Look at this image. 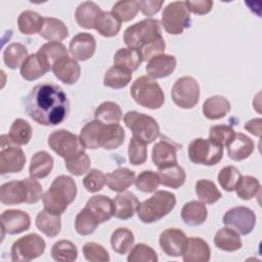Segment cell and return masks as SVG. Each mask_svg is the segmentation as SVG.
I'll list each match as a JSON object with an SVG mask.
<instances>
[{
  "label": "cell",
  "instance_id": "cell-1",
  "mask_svg": "<svg viewBox=\"0 0 262 262\" xmlns=\"http://www.w3.org/2000/svg\"><path fill=\"white\" fill-rule=\"evenodd\" d=\"M28 116L43 126H57L69 115L70 101L62 88L54 83L37 84L25 99Z\"/></svg>",
  "mask_w": 262,
  "mask_h": 262
},
{
  "label": "cell",
  "instance_id": "cell-2",
  "mask_svg": "<svg viewBox=\"0 0 262 262\" xmlns=\"http://www.w3.org/2000/svg\"><path fill=\"white\" fill-rule=\"evenodd\" d=\"M76 196L77 185L74 179L67 175H59L53 179L50 187L44 192L42 202L45 210L61 215Z\"/></svg>",
  "mask_w": 262,
  "mask_h": 262
},
{
  "label": "cell",
  "instance_id": "cell-3",
  "mask_svg": "<svg viewBox=\"0 0 262 262\" xmlns=\"http://www.w3.org/2000/svg\"><path fill=\"white\" fill-rule=\"evenodd\" d=\"M175 205L176 198L174 193L168 190H156L149 199L139 203L136 212L143 223L149 224L167 216Z\"/></svg>",
  "mask_w": 262,
  "mask_h": 262
},
{
  "label": "cell",
  "instance_id": "cell-4",
  "mask_svg": "<svg viewBox=\"0 0 262 262\" xmlns=\"http://www.w3.org/2000/svg\"><path fill=\"white\" fill-rule=\"evenodd\" d=\"M134 101L146 108H161L165 102V94L159 83L148 76L138 77L130 88Z\"/></svg>",
  "mask_w": 262,
  "mask_h": 262
},
{
  "label": "cell",
  "instance_id": "cell-5",
  "mask_svg": "<svg viewBox=\"0 0 262 262\" xmlns=\"http://www.w3.org/2000/svg\"><path fill=\"white\" fill-rule=\"evenodd\" d=\"M161 25L158 19L145 18L130 27L124 32V42L129 48L141 49L149 43L162 39Z\"/></svg>",
  "mask_w": 262,
  "mask_h": 262
},
{
  "label": "cell",
  "instance_id": "cell-6",
  "mask_svg": "<svg viewBox=\"0 0 262 262\" xmlns=\"http://www.w3.org/2000/svg\"><path fill=\"white\" fill-rule=\"evenodd\" d=\"M124 123L131 130L133 137L148 144L160 136L158 122L150 116L136 111L127 112L124 115Z\"/></svg>",
  "mask_w": 262,
  "mask_h": 262
},
{
  "label": "cell",
  "instance_id": "cell-7",
  "mask_svg": "<svg viewBox=\"0 0 262 262\" xmlns=\"http://www.w3.org/2000/svg\"><path fill=\"white\" fill-rule=\"evenodd\" d=\"M162 26L171 35H180L190 26V11L185 1L169 3L163 10Z\"/></svg>",
  "mask_w": 262,
  "mask_h": 262
},
{
  "label": "cell",
  "instance_id": "cell-8",
  "mask_svg": "<svg viewBox=\"0 0 262 262\" xmlns=\"http://www.w3.org/2000/svg\"><path fill=\"white\" fill-rule=\"evenodd\" d=\"M188 157L193 164L213 166L222 160L223 146L210 139L195 138L188 145Z\"/></svg>",
  "mask_w": 262,
  "mask_h": 262
},
{
  "label": "cell",
  "instance_id": "cell-9",
  "mask_svg": "<svg viewBox=\"0 0 262 262\" xmlns=\"http://www.w3.org/2000/svg\"><path fill=\"white\" fill-rule=\"evenodd\" d=\"M26 164V156L24 150L15 144L8 134L1 135L0 150V172L1 174L18 173Z\"/></svg>",
  "mask_w": 262,
  "mask_h": 262
},
{
  "label": "cell",
  "instance_id": "cell-10",
  "mask_svg": "<svg viewBox=\"0 0 262 262\" xmlns=\"http://www.w3.org/2000/svg\"><path fill=\"white\" fill-rule=\"evenodd\" d=\"M46 248L45 241L37 233H30L16 239L10 250L13 261H31L40 257Z\"/></svg>",
  "mask_w": 262,
  "mask_h": 262
},
{
  "label": "cell",
  "instance_id": "cell-11",
  "mask_svg": "<svg viewBox=\"0 0 262 262\" xmlns=\"http://www.w3.org/2000/svg\"><path fill=\"white\" fill-rule=\"evenodd\" d=\"M171 97L174 103L181 108H192L200 98V85L189 76L177 79L171 89Z\"/></svg>",
  "mask_w": 262,
  "mask_h": 262
},
{
  "label": "cell",
  "instance_id": "cell-12",
  "mask_svg": "<svg viewBox=\"0 0 262 262\" xmlns=\"http://www.w3.org/2000/svg\"><path fill=\"white\" fill-rule=\"evenodd\" d=\"M47 143L55 154L64 160L70 159L85 149L79 136L64 129L53 131L48 136Z\"/></svg>",
  "mask_w": 262,
  "mask_h": 262
},
{
  "label": "cell",
  "instance_id": "cell-13",
  "mask_svg": "<svg viewBox=\"0 0 262 262\" xmlns=\"http://www.w3.org/2000/svg\"><path fill=\"white\" fill-rule=\"evenodd\" d=\"M225 226L233 229L241 235L249 234L255 227L256 215L248 207H233L225 212L223 219Z\"/></svg>",
  "mask_w": 262,
  "mask_h": 262
},
{
  "label": "cell",
  "instance_id": "cell-14",
  "mask_svg": "<svg viewBox=\"0 0 262 262\" xmlns=\"http://www.w3.org/2000/svg\"><path fill=\"white\" fill-rule=\"evenodd\" d=\"M186 242V234L178 228H167L161 232L159 237L161 250L169 257L182 256Z\"/></svg>",
  "mask_w": 262,
  "mask_h": 262
},
{
  "label": "cell",
  "instance_id": "cell-15",
  "mask_svg": "<svg viewBox=\"0 0 262 262\" xmlns=\"http://www.w3.org/2000/svg\"><path fill=\"white\" fill-rule=\"evenodd\" d=\"M180 145L172 142L167 138H163L156 142L151 150V159L158 169H163L177 164V150Z\"/></svg>",
  "mask_w": 262,
  "mask_h": 262
},
{
  "label": "cell",
  "instance_id": "cell-16",
  "mask_svg": "<svg viewBox=\"0 0 262 262\" xmlns=\"http://www.w3.org/2000/svg\"><path fill=\"white\" fill-rule=\"evenodd\" d=\"M31 226V218L28 213L20 210H6L1 214L2 237L4 233L18 234L28 230Z\"/></svg>",
  "mask_w": 262,
  "mask_h": 262
},
{
  "label": "cell",
  "instance_id": "cell-17",
  "mask_svg": "<svg viewBox=\"0 0 262 262\" xmlns=\"http://www.w3.org/2000/svg\"><path fill=\"white\" fill-rule=\"evenodd\" d=\"M29 190L25 179L5 182L0 187V201L3 205H18L28 203Z\"/></svg>",
  "mask_w": 262,
  "mask_h": 262
},
{
  "label": "cell",
  "instance_id": "cell-18",
  "mask_svg": "<svg viewBox=\"0 0 262 262\" xmlns=\"http://www.w3.org/2000/svg\"><path fill=\"white\" fill-rule=\"evenodd\" d=\"M69 49L76 60H87L91 58L95 52V38L89 33H79L71 40Z\"/></svg>",
  "mask_w": 262,
  "mask_h": 262
},
{
  "label": "cell",
  "instance_id": "cell-19",
  "mask_svg": "<svg viewBox=\"0 0 262 262\" xmlns=\"http://www.w3.org/2000/svg\"><path fill=\"white\" fill-rule=\"evenodd\" d=\"M176 57L170 54H161L147 61L145 71L152 79H161L170 76L176 68Z\"/></svg>",
  "mask_w": 262,
  "mask_h": 262
},
{
  "label": "cell",
  "instance_id": "cell-20",
  "mask_svg": "<svg viewBox=\"0 0 262 262\" xmlns=\"http://www.w3.org/2000/svg\"><path fill=\"white\" fill-rule=\"evenodd\" d=\"M52 72L59 81L67 85H72L79 80L81 68L75 58L68 55L55 62L52 67Z\"/></svg>",
  "mask_w": 262,
  "mask_h": 262
},
{
  "label": "cell",
  "instance_id": "cell-21",
  "mask_svg": "<svg viewBox=\"0 0 262 262\" xmlns=\"http://www.w3.org/2000/svg\"><path fill=\"white\" fill-rule=\"evenodd\" d=\"M211 258V250L206 241L191 236L187 238L182 259L184 262H208Z\"/></svg>",
  "mask_w": 262,
  "mask_h": 262
},
{
  "label": "cell",
  "instance_id": "cell-22",
  "mask_svg": "<svg viewBox=\"0 0 262 262\" xmlns=\"http://www.w3.org/2000/svg\"><path fill=\"white\" fill-rule=\"evenodd\" d=\"M228 157L233 161H243L249 158L254 151V141L244 133H234L233 137L226 144Z\"/></svg>",
  "mask_w": 262,
  "mask_h": 262
},
{
  "label": "cell",
  "instance_id": "cell-23",
  "mask_svg": "<svg viewBox=\"0 0 262 262\" xmlns=\"http://www.w3.org/2000/svg\"><path fill=\"white\" fill-rule=\"evenodd\" d=\"M114 216L118 219L126 220L133 217L139 206L136 195L130 191H122L113 200Z\"/></svg>",
  "mask_w": 262,
  "mask_h": 262
},
{
  "label": "cell",
  "instance_id": "cell-24",
  "mask_svg": "<svg viewBox=\"0 0 262 262\" xmlns=\"http://www.w3.org/2000/svg\"><path fill=\"white\" fill-rule=\"evenodd\" d=\"M85 208H87L96 217L99 223H104L114 216L113 200L104 194L91 196L87 201Z\"/></svg>",
  "mask_w": 262,
  "mask_h": 262
},
{
  "label": "cell",
  "instance_id": "cell-25",
  "mask_svg": "<svg viewBox=\"0 0 262 262\" xmlns=\"http://www.w3.org/2000/svg\"><path fill=\"white\" fill-rule=\"evenodd\" d=\"M102 13L101 8L92 1L82 2L76 9L75 19L77 24L84 29H94L96 21Z\"/></svg>",
  "mask_w": 262,
  "mask_h": 262
},
{
  "label": "cell",
  "instance_id": "cell-26",
  "mask_svg": "<svg viewBox=\"0 0 262 262\" xmlns=\"http://www.w3.org/2000/svg\"><path fill=\"white\" fill-rule=\"evenodd\" d=\"M36 53L48 71L52 70L55 62L69 54L68 49L61 42H47Z\"/></svg>",
  "mask_w": 262,
  "mask_h": 262
},
{
  "label": "cell",
  "instance_id": "cell-27",
  "mask_svg": "<svg viewBox=\"0 0 262 262\" xmlns=\"http://www.w3.org/2000/svg\"><path fill=\"white\" fill-rule=\"evenodd\" d=\"M105 176L106 185L116 192L125 191L135 182V173L128 168H118Z\"/></svg>",
  "mask_w": 262,
  "mask_h": 262
},
{
  "label": "cell",
  "instance_id": "cell-28",
  "mask_svg": "<svg viewBox=\"0 0 262 262\" xmlns=\"http://www.w3.org/2000/svg\"><path fill=\"white\" fill-rule=\"evenodd\" d=\"M39 35L49 42H60L69 35L68 28L63 21L55 17H44Z\"/></svg>",
  "mask_w": 262,
  "mask_h": 262
},
{
  "label": "cell",
  "instance_id": "cell-29",
  "mask_svg": "<svg viewBox=\"0 0 262 262\" xmlns=\"http://www.w3.org/2000/svg\"><path fill=\"white\" fill-rule=\"evenodd\" d=\"M208 217V210L204 203L190 201L186 203L181 210L183 222L189 226L202 225Z\"/></svg>",
  "mask_w": 262,
  "mask_h": 262
},
{
  "label": "cell",
  "instance_id": "cell-30",
  "mask_svg": "<svg viewBox=\"0 0 262 262\" xmlns=\"http://www.w3.org/2000/svg\"><path fill=\"white\" fill-rule=\"evenodd\" d=\"M230 111V102L221 95L210 96L203 103V114L209 120H219Z\"/></svg>",
  "mask_w": 262,
  "mask_h": 262
},
{
  "label": "cell",
  "instance_id": "cell-31",
  "mask_svg": "<svg viewBox=\"0 0 262 262\" xmlns=\"http://www.w3.org/2000/svg\"><path fill=\"white\" fill-rule=\"evenodd\" d=\"M53 158L45 150L35 152L31 159L29 173L33 178H45L53 168Z\"/></svg>",
  "mask_w": 262,
  "mask_h": 262
},
{
  "label": "cell",
  "instance_id": "cell-32",
  "mask_svg": "<svg viewBox=\"0 0 262 262\" xmlns=\"http://www.w3.org/2000/svg\"><path fill=\"white\" fill-rule=\"evenodd\" d=\"M125 138V131L119 124H103L100 138L99 146L105 149H115L118 148Z\"/></svg>",
  "mask_w": 262,
  "mask_h": 262
},
{
  "label": "cell",
  "instance_id": "cell-33",
  "mask_svg": "<svg viewBox=\"0 0 262 262\" xmlns=\"http://www.w3.org/2000/svg\"><path fill=\"white\" fill-rule=\"evenodd\" d=\"M37 228L49 237L56 236L61 229L60 215L51 213L47 210H42L36 217Z\"/></svg>",
  "mask_w": 262,
  "mask_h": 262
},
{
  "label": "cell",
  "instance_id": "cell-34",
  "mask_svg": "<svg viewBox=\"0 0 262 262\" xmlns=\"http://www.w3.org/2000/svg\"><path fill=\"white\" fill-rule=\"evenodd\" d=\"M215 246L225 252H235L243 246L239 234L229 227L220 228L214 237Z\"/></svg>",
  "mask_w": 262,
  "mask_h": 262
},
{
  "label": "cell",
  "instance_id": "cell-35",
  "mask_svg": "<svg viewBox=\"0 0 262 262\" xmlns=\"http://www.w3.org/2000/svg\"><path fill=\"white\" fill-rule=\"evenodd\" d=\"M158 175L160 177V183L164 186L171 188H179L182 186L186 179L185 171L178 164L158 169Z\"/></svg>",
  "mask_w": 262,
  "mask_h": 262
},
{
  "label": "cell",
  "instance_id": "cell-36",
  "mask_svg": "<svg viewBox=\"0 0 262 262\" xmlns=\"http://www.w3.org/2000/svg\"><path fill=\"white\" fill-rule=\"evenodd\" d=\"M142 61L139 51L129 47L120 48L114 55V66L123 68L131 73L136 71Z\"/></svg>",
  "mask_w": 262,
  "mask_h": 262
},
{
  "label": "cell",
  "instance_id": "cell-37",
  "mask_svg": "<svg viewBox=\"0 0 262 262\" xmlns=\"http://www.w3.org/2000/svg\"><path fill=\"white\" fill-rule=\"evenodd\" d=\"M103 123L93 120L88 122L80 131L79 139L85 148L95 149L99 148V138Z\"/></svg>",
  "mask_w": 262,
  "mask_h": 262
},
{
  "label": "cell",
  "instance_id": "cell-38",
  "mask_svg": "<svg viewBox=\"0 0 262 262\" xmlns=\"http://www.w3.org/2000/svg\"><path fill=\"white\" fill-rule=\"evenodd\" d=\"M94 119L106 125L119 124L122 119V110L114 101H104L95 110Z\"/></svg>",
  "mask_w": 262,
  "mask_h": 262
},
{
  "label": "cell",
  "instance_id": "cell-39",
  "mask_svg": "<svg viewBox=\"0 0 262 262\" xmlns=\"http://www.w3.org/2000/svg\"><path fill=\"white\" fill-rule=\"evenodd\" d=\"M134 234L129 228L119 227L112 233L111 246L116 253L124 255L131 250L134 244Z\"/></svg>",
  "mask_w": 262,
  "mask_h": 262
},
{
  "label": "cell",
  "instance_id": "cell-40",
  "mask_svg": "<svg viewBox=\"0 0 262 262\" xmlns=\"http://www.w3.org/2000/svg\"><path fill=\"white\" fill-rule=\"evenodd\" d=\"M132 78V73L123 68L113 66L104 74L103 85L113 89H121L126 87Z\"/></svg>",
  "mask_w": 262,
  "mask_h": 262
},
{
  "label": "cell",
  "instance_id": "cell-41",
  "mask_svg": "<svg viewBox=\"0 0 262 262\" xmlns=\"http://www.w3.org/2000/svg\"><path fill=\"white\" fill-rule=\"evenodd\" d=\"M43 19L39 13L33 10H25L23 11L17 18V26L18 30L24 35H33L39 33L42 25Z\"/></svg>",
  "mask_w": 262,
  "mask_h": 262
},
{
  "label": "cell",
  "instance_id": "cell-42",
  "mask_svg": "<svg viewBox=\"0 0 262 262\" xmlns=\"http://www.w3.org/2000/svg\"><path fill=\"white\" fill-rule=\"evenodd\" d=\"M28 56L29 53L27 47L17 42L9 44L3 51L4 63L12 70L21 67Z\"/></svg>",
  "mask_w": 262,
  "mask_h": 262
},
{
  "label": "cell",
  "instance_id": "cell-43",
  "mask_svg": "<svg viewBox=\"0 0 262 262\" xmlns=\"http://www.w3.org/2000/svg\"><path fill=\"white\" fill-rule=\"evenodd\" d=\"M48 70L40 60L37 53L30 54L20 67V76L27 81H34L44 76Z\"/></svg>",
  "mask_w": 262,
  "mask_h": 262
},
{
  "label": "cell",
  "instance_id": "cell-44",
  "mask_svg": "<svg viewBox=\"0 0 262 262\" xmlns=\"http://www.w3.org/2000/svg\"><path fill=\"white\" fill-rule=\"evenodd\" d=\"M94 29L101 36L111 38L119 33L121 29V21L111 11H102Z\"/></svg>",
  "mask_w": 262,
  "mask_h": 262
},
{
  "label": "cell",
  "instance_id": "cell-45",
  "mask_svg": "<svg viewBox=\"0 0 262 262\" xmlns=\"http://www.w3.org/2000/svg\"><path fill=\"white\" fill-rule=\"evenodd\" d=\"M195 193L198 199L208 205H212L221 199L222 194L216 184L209 179H200L195 184Z\"/></svg>",
  "mask_w": 262,
  "mask_h": 262
},
{
  "label": "cell",
  "instance_id": "cell-46",
  "mask_svg": "<svg viewBox=\"0 0 262 262\" xmlns=\"http://www.w3.org/2000/svg\"><path fill=\"white\" fill-rule=\"evenodd\" d=\"M234 191L239 199L244 201H249L259 193L260 182L256 177L250 175L241 176L234 187Z\"/></svg>",
  "mask_w": 262,
  "mask_h": 262
},
{
  "label": "cell",
  "instance_id": "cell-47",
  "mask_svg": "<svg viewBox=\"0 0 262 262\" xmlns=\"http://www.w3.org/2000/svg\"><path fill=\"white\" fill-rule=\"evenodd\" d=\"M51 256L55 261L72 262L78 257L77 247L68 239H60L51 248Z\"/></svg>",
  "mask_w": 262,
  "mask_h": 262
},
{
  "label": "cell",
  "instance_id": "cell-48",
  "mask_svg": "<svg viewBox=\"0 0 262 262\" xmlns=\"http://www.w3.org/2000/svg\"><path fill=\"white\" fill-rule=\"evenodd\" d=\"M99 225L96 217L87 209H82L76 216L75 229L81 235H89L93 233Z\"/></svg>",
  "mask_w": 262,
  "mask_h": 262
},
{
  "label": "cell",
  "instance_id": "cell-49",
  "mask_svg": "<svg viewBox=\"0 0 262 262\" xmlns=\"http://www.w3.org/2000/svg\"><path fill=\"white\" fill-rule=\"evenodd\" d=\"M32 127L24 119H16L10 126L9 137L17 145H25L32 138Z\"/></svg>",
  "mask_w": 262,
  "mask_h": 262
},
{
  "label": "cell",
  "instance_id": "cell-50",
  "mask_svg": "<svg viewBox=\"0 0 262 262\" xmlns=\"http://www.w3.org/2000/svg\"><path fill=\"white\" fill-rule=\"evenodd\" d=\"M139 11V3L136 0H121L112 7V13L122 23L129 21L135 17Z\"/></svg>",
  "mask_w": 262,
  "mask_h": 262
},
{
  "label": "cell",
  "instance_id": "cell-51",
  "mask_svg": "<svg viewBox=\"0 0 262 262\" xmlns=\"http://www.w3.org/2000/svg\"><path fill=\"white\" fill-rule=\"evenodd\" d=\"M64 165L68 171L75 176H81L88 173L91 166V161L85 151H81L76 156L64 160Z\"/></svg>",
  "mask_w": 262,
  "mask_h": 262
},
{
  "label": "cell",
  "instance_id": "cell-52",
  "mask_svg": "<svg viewBox=\"0 0 262 262\" xmlns=\"http://www.w3.org/2000/svg\"><path fill=\"white\" fill-rule=\"evenodd\" d=\"M135 186L138 190L142 192H155L159 187L160 177L158 173L151 170L142 171L137 178H135Z\"/></svg>",
  "mask_w": 262,
  "mask_h": 262
},
{
  "label": "cell",
  "instance_id": "cell-53",
  "mask_svg": "<svg viewBox=\"0 0 262 262\" xmlns=\"http://www.w3.org/2000/svg\"><path fill=\"white\" fill-rule=\"evenodd\" d=\"M127 260L129 262H157L158 255L149 246L145 244H137L131 248Z\"/></svg>",
  "mask_w": 262,
  "mask_h": 262
},
{
  "label": "cell",
  "instance_id": "cell-54",
  "mask_svg": "<svg viewBox=\"0 0 262 262\" xmlns=\"http://www.w3.org/2000/svg\"><path fill=\"white\" fill-rule=\"evenodd\" d=\"M128 157L129 162L134 166L143 164L147 158L146 143L135 137H132L128 145Z\"/></svg>",
  "mask_w": 262,
  "mask_h": 262
},
{
  "label": "cell",
  "instance_id": "cell-55",
  "mask_svg": "<svg viewBox=\"0 0 262 262\" xmlns=\"http://www.w3.org/2000/svg\"><path fill=\"white\" fill-rule=\"evenodd\" d=\"M241 172L234 166H226L218 173V182L226 191H233L241 178Z\"/></svg>",
  "mask_w": 262,
  "mask_h": 262
},
{
  "label": "cell",
  "instance_id": "cell-56",
  "mask_svg": "<svg viewBox=\"0 0 262 262\" xmlns=\"http://www.w3.org/2000/svg\"><path fill=\"white\" fill-rule=\"evenodd\" d=\"M106 183L105 174L98 169H91L83 178V185L89 192H97L103 188Z\"/></svg>",
  "mask_w": 262,
  "mask_h": 262
},
{
  "label": "cell",
  "instance_id": "cell-57",
  "mask_svg": "<svg viewBox=\"0 0 262 262\" xmlns=\"http://www.w3.org/2000/svg\"><path fill=\"white\" fill-rule=\"evenodd\" d=\"M83 254L87 261L90 262H107L110 255L107 251L99 244L88 242L83 246Z\"/></svg>",
  "mask_w": 262,
  "mask_h": 262
},
{
  "label": "cell",
  "instance_id": "cell-58",
  "mask_svg": "<svg viewBox=\"0 0 262 262\" xmlns=\"http://www.w3.org/2000/svg\"><path fill=\"white\" fill-rule=\"evenodd\" d=\"M234 133V130L230 126L215 125L210 128L209 139L218 145L226 146V144L233 137Z\"/></svg>",
  "mask_w": 262,
  "mask_h": 262
},
{
  "label": "cell",
  "instance_id": "cell-59",
  "mask_svg": "<svg viewBox=\"0 0 262 262\" xmlns=\"http://www.w3.org/2000/svg\"><path fill=\"white\" fill-rule=\"evenodd\" d=\"M165 48H166V43H165L164 38H162L158 41H155L152 43L147 44L146 46L142 47L138 51H139V53L142 57V60L143 61H148L155 56L164 54Z\"/></svg>",
  "mask_w": 262,
  "mask_h": 262
},
{
  "label": "cell",
  "instance_id": "cell-60",
  "mask_svg": "<svg viewBox=\"0 0 262 262\" xmlns=\"http://www.w3.org/2000/svg\"><path fill=\"white\" fill-rule=\"evenodd\" d=\"M188 10L195 14H206L211 11L213 7V1L211 0H195V1H185Z\"/></svg>",
  "mask_w": 262,
  "mask_h": 262
},
{
  "label": "cell",
  "instance_id": "cell-61",
  "mask_svg": "<svg viewBox=\"0 0 262 262\" xmlns=\"http://www.w3.org/2000/svg\"><path fill=\"white\" fill-rule=\"evenodd\" d=\"M139 3V9L144 15L147 16H152L154 14L158 13L160 9L163 6V1H158V0H141L138 1Z\"/></svg>",
  "mask_w": 262,
  "mask_h": 262
},
{
  "label": "cell",
  "instance_id": "cell-62",
  "mask_svg": "<svg viewBox=\"0 0 262 262\" xmlns=\"http://www.w3.org/2000/svg\"><path fill=\"white\" fill-rule=\"evenodd\" d=\"M261 124H262V120L260 118L252 119V120L248 121L245 124L244 128L247 131H249L250 133H252L253 135L260 137V135H261Z\"/></svg>",
  "mask_w": 262,
  "mask_h": 262
}]
</instances>
